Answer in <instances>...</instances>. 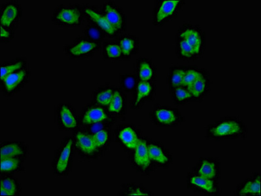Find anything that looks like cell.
<instances>
[{"label":"cell","mask_w":261,"mask_h":196,"mask_svg":"<svg viewBox=\"0 0 261 196\" xmlns=\"http://www.w3.org/2000/svg\"><path fill=\"white\" fill-rule=\"evenodd\" d=\"M248 128L245 122L236 116H225L207 126L206 137L213 141H234L245 139Z\"/></svg>","instance_id":"1"},{"label":"cell","mask_w":261,"mask_h":196,"mask_svg":"<svg viewBox=\"0 0 261 196\" xmlns=\"http://www.w3.org/2000/svg\"><path fill=\"white\" fill-rule=\"evenodd\" d=\"M187 188L194 193L204 195L216 196L222 194L219 180H211L191 171L187 175Z\"/></svg>","instance_id":"2"},{"label":"cell","mask_w":261,"mask_h":196,"mask_svg":"<svg viewBox=\"0 0 261 196\" xmlns=\"http://www.w3.org/2000/svg\"><path fill=\"white\" fill-rule=\"evenodd\" d=\"M176 38L184 40L201 56L206 47V36L204 31L193 24H184L178 30Z\"/></svg>","instance_id":"3"},{"label":"cell","mask_w":261,"mask_h":196,"mask_svg":"<svg viewBox=\"0 0 261 196\" xmlns=\"http://www.w3.org/2000/svg\"><path fill=\"white\" fill-rule=\"evenodd\" d=\"M151 116L154 123L160 126H177L185 122V118L179 109L170 106L158 105L154 108Z\"/></svg>","instance_id":"4"},{"label":"cell","mask_w":261,"mask_h":196,"mask_svg":"<svg viewBox=\"0 0 261 196\" xmlns=\"http://www.w3.org/2000/svg\"><path fill=\"white\" fill-rule=\"evenodd\" d=\"M184 4L185 2L181 0L158 1L154 16L155 25L162 26L171 21L178 15Z\"/></svg>","instance_id":"5"},{"label":"cell","mask_w":261,"mask_h":196,"mask_svg":"<svg viewBox=\"0 0 261 196\" xmlns=\"http://www.w3.org/2000/svg\"><path fill=\"white\" fill-rule=\"evenodd\" d=\"M149 157L155 166L168 168L173 162L172 155L167 147L159 142L147 143Z\"/></svg>","instance_id":"6"},{"label":"cell","mask_w":261,"mask_h":196,"mask_svg":"<svg viewBox=\"0 0 261 196\" xmlns=\"http://www.w3.org/2000/svg\"><path fill=\"white\" fill-rule=\"evenodd\" d=\"M193 171L207 179L219 180L221 178V162L217 158L203 157L198 160Z\"/></svg>","instance_id":"7"},{"label":"cell","mask_w":261,"mask_h":196,"mask_svg":"<svg viewBox=\"0 0 261 196\" xmlns=\"http://www.w3.org/2000/svg\"><path fill=\"white\" fill-rule=\"evenodd\" d=\"M133 162L136 168L142 173H148L153 171L155 166L149 157L148 145L146 139H140L137 146L134 149Z\"/></svg>","instance_id":"8"},{"label":"cell","mask_w":261,"mask_h":196,"mask_svg":"<svg viewBox=\"0 0 261 196\" xmlns=\"http://www.w3.org/2000/svg\"><path fill=\"white\" fill-rule=\"evenodd\" d=\"M193 101H202L211 90V78L208 71L202 69L201 74L188 88Z\"/></svg>","instance_id":"9"},{"label":"cell","mask_w":261,"mask_h":196,"mask_svg":"<svg viewBox=\"0 0 261 196\" xmlns=\"http://www.w3.org/2000/svg\"><path fill=\"white\" fill-rule=\"evenodd\" d=\"M72 139H70L66 141L58 154L54 164L55 171L57 174L64 175L70 168L72 158Z\"/></svg>","instance_id":"10"},{"label":"cell","mask_w":261,"mask_h":196,"mask_svg":"<svg viewBox=\"0 0 261 196\" xmlns=\"http://www.w3.org/2000/svg\"><path fill=\"white\" fill-rule=\"evenodd\" d=\"M260 173H253L251 177L238 184L234 193L236 195L260 196Z\"/></svg>","instance_id":"11"},{"label":"cell","mask_w":261,"mask_h":196,"mask_svg":"<svg viewBox=\"0 0 261 196\" xmlns=\"http://www.w3.org/2000/svg\"><path fill=\"white\" fill-rule=\"evenodd\" d=\"M136 90L133 106L135 108H138L144 100L152 97V95L155 93V86L152 82L140 81L137 84Z\"/></svg>","instance_id":"12"},{"label":"cell","mask_w":261,"mask_h":196,"mask_svg":"<svg viewBox=\"0 0 261 196\" xmlns=\"http://www.w3.org/2000/svg\"><path fill=\"white\" fill-rule=\"evenodd\" d=\"M118 138L120 142L130 150H134L140 140L138 133L131 126H126L122 128L118 134Z\"/></svg>","instance_id":"13"},{"label":"cell","mask_w":261,"mask_h":196,"mask_svg":"<svg viewBox=\"0 0 261 196\" xmlns=\"http://www.w3.org/2000/svg\"><path fill=\"white\" fill-rule=\"evenodd\" d=\"M137 73L140 81L150 82L155 78V67L148 60H140L138 64Z\"/></svg>","instance_id":"14"},{"label":"cell","mask_w":261,"mask_h":196,"mask_svg":"<svg viewBox=\"0 0 261 196\" xmlns=\"http://www.w3.org/2000/svg\"><path fill=\"white\" fill-rule=\"evenodd\" d=\"M57 19L58 21L64 24L73 25L79 23L81 19V13L77 8H72V7L64 8L58 12Z\"/></svg>","instance_id":"15"},{"label":"cell","mask_w":261,"mask_h":196,"mask_svg":"<svg viewBox=\"0 0 261 196\" xmlns=\"http://www.w3.org/2000/svg\"><path fill=\"white\" fill-rule=\"evenodd\" d=\"M186 66L171 67L168 76V85L169 90L183 86Z\"/></svg>","instance_id":"16"},{"label":"cell","mask_w":261,"mask_h":196,"mask_svg":"<svg viewBox=\"0 0 261 196\" xmlns=\"http://www.w3.org/2000/svg\"><path fill=\"white\" fill-rule=\"evenodd\" d=\"M85 13L86 14L88 15L94 22H95L102 30H104L105 32H106L109 35L115 34L117 30L111 25L110 22L108 21L106 17L99 14V13L91 10V9H86Z\"/></svg>","instance_id":"17"},{"label":"cell","mask_w":261,"mask_h":196,"mask_svg":"<svg viewBox=\"0 0 261 196\" xmlns=\"http://www.w3.org/2000/svg\"><path fill=\"white\" fill-rule=\"evenodd\" d=\"M105 17L116 30H120L123 26L122 13L114 6L108 4L105 7Z\"/></svg>","instance_id":"18"},{"label":"cell","mask_w":261,"mask_h":196,"mask_svg":"<svg viewBox=\"0 0 261 196\" xmlns=\"http://www.w3.org/2000/svg\"><path fill=\"white\" fill-rule=\"evenodd\" d=\"M77 145L84 154H91L97 148L93 135L89 133L79 132L76 135Z\"/></svg>","instance_id":"19"},{"label":"cell","mask_w":261,"mask_h":196,"mask_svg":"<svg viewBox=\"0 0 261 196\" xmlns=\"http://www.w3.org/2000/svg\"><path fill=\"white\" fill-rule=\"evenodd\" d=\"M108 119V115L103 109L101 108H92L89 109L82 118V122L84 124H95L101 123Z\"/></svg>","instance_id":"20"},{"label":"cell","mask_w":261,"mask_h":196,"mask_svg":"<svg viewBox=\"0 0 261 196\" xmlns=\"http://www.w3.org/2000/svg\"><path fill=\"white\" fill-rule=\"evenodd\" d=\"M26 75V73L24 70L17 71V72L15 71L8 75L5 79L2 80L6 90L8 92L14 90L24 81Z\"/></svg>","instance_id":"21"},{"label":"cell","mask_w":261,"mask_h":196,"mask_svg":"<svg viewBox=\"0 0 261 196\" xmlns=\"http://www.w3.org/2000/svg\"><path fill=\"white\" fill-rule=\"evenodd\" d=\"M97 44L89 40H81L70 49V54L74 57H81L92 52L97 48Z\"/></svg>","instance_id":"22"},{"label":"cell","mask_w":261,"mask_h":196,"mask_svg":"<svg viewBox=\"0 0 261 196\" xmlns=\"http://www.w3.org/2000/svg\"><path fill=\"white\" fill-rule=\"evenodd\" d=\"M172 100L176 105H184L193 101V96L189 90L185 86L173 89L171 91Z\"/></svg>","instance_id":"23"},{"label":"cell","mask_w":261,"mask_h":196,"mask_svg":"<svg viewBox=\"0 0 261 196\" xmlns=\"http://www.w3.org/2000/svg\"><path fill=\"white\" fill-rule=\"evenodd\" d=\"M60 119L62 125L68 129L75 128L77 126V120L71 109L66 106L62 107L60 111Z\"/></svg>","instance_id":"24"},{"label":"cell","mask_w":261,"mask_h":196,"mask_svg":"<svg viewBox=\"0 0 261 196\" xmlns=\"http://www.w3.org/2000/svg\"><path fill=\"white\" fill-rule=\"evenodd\" d=\"M22 147L17 143L3 144L1 148V159L8 158H16L24 155Z\"/></svg>","instance_id":"25"},{"label":"cell","mask_w":261,"mask_h":196,"mask_svg":"<svg viewBox=\"0 0 261 196\" xmlns=\"http://www.w3.org/2000/svg\"><path fill=\"white\" fill-rule=\"evenodd\" d=\"M18 9L16 6L10 4L2 11L1 23L4 26H10L18 16Z\"/></svg>","instance_id":"26"},{"label":"cell","mask_w":261,"mask_h":196,"mask_svg":"<svg viewBox=\"0 0 261 196\" xmlns=\"http://www.w3.org/2000/svg\"><path fill=\"white\" fill-rule=\"evenodd\" d=\"M122 195H152L151 191L147 190L140 184L129 183L122 187Z\"/></svg>","instance_id":"27"},{"label":"cell","mask_w":261,"mask_h":196,"mask_svg":"<svg viewBox=\"0 0 261 196\" xmlns=\"http://www.w3.org/2000/svg\"><path fill=\"white\" fill-rule=\"evenodd\" d=\"M124 108V100L123 95L119 90H116L113 95L112 100L108 106L109 111L111 113L120 114Z\"/></svg>","instance_id":"28"},{"label":"cell","mask_w":261,"mask_h":196,"mask_svg":"<svg viewBox=\"0 0 261 196\" xmlns=\"http://www.w3.org/2000/svg\"><path fill=\"white\" fill-rule=\"evenodd\" d=\"M16 181L11 178H4L1 181V195H15L18 192Z\"/></svg>","instance_id":"29"},{"label":"cell","mask_w":261,"mask_h":196,"mask_svg":"<svg viewBox=\"0 0 261 196\" xmlns=\"http://www.w3.org/2000/svg\"><path fill=\"white\" fill-rule=\"evenodd\" d=\"M202 69L197 68L196 66L187 67L185 71L183 86L188 88L201 74Z\"/></svg>","instance_id":"30"},{"label":"cell","mask_w":261,"mask_h":196,"mask_svg":"<svg viewBox=\"0 0 261 196\" xmlns=\"http://www.w3.org/2000/svg\"><path fill=\"white\" fill-rule=\"evenodd\" d=\"M119 46L121 49L122 56L128 57L136 51V42L130 37H124L120 40Z\"/></svg>","instance_id":"31"},{"label":"cell","mask_w":261,"mask_h":196,"mask_svg":"<svg viewBox=\"0 0 261 196\" xmlns=\"http://www.w3.org/2000/svg\"><path fill=\"white\" fill-rule=\"evenodd\" d=\"M21 166V162L16 158H8L1 159V171L10 173L17 170Z\"/></svg>","instance_id":"32"},{"label":"cell","mask_w":261,"mask_h":196,"mask_svg":"<svg viewBox=\"0 0 261 196\" xmlns=\"http://www.w3.org/2000/svg\"><path fill=\"white\" fill-rule=\"evenodd\" d=\"M114 91L112 89H107L98 93L97 97V101L102 106H109L114 95Z\"/></svg>","instance_id":"33"},{"label":"cell","mask_w":261,"mask_h":196,"mask_svg":"<svg viewBox=\"0 0 261 196\" xmlns=\"http://www.w3.org/2000/svg\"><path fill=\"white\" fill-rule=\"evenodd\" d=\"M22 67V62H17L15 63L10 64H6V65H2L1 68V79L3 80L11 74V73L15 72L20 70Z\"/></svg>","instance_id":"34"},{"label":"cell","mask_w":261,"mask_h":196,"mask_svg":"<svg viewBox=\"0 0 261 196\" xmlns=\"http://www.w3.org/2000/svg\"><path fill=\"white\" fill-rule=\"evenodd\" d=\"M106 53L108 57L111 59H120L122 56L119 44L117 43H110L107 45Z\"/></svg>","instance_id":"35"},{"label":"cell","mask_w":261,"mask_h":196,"mask_svg":"<svg viewBox=\"0 0 261 196\" xmlns=\"http://www.w3.org/2000/svg\"><path fill=\"white\" fill-rule=\"evenodd\" d=\"M93 136L97 147L103 146L108 141V133L106 130H103V129L94 133Z\"/></svg>","instance_id":"36"},{"label":"cell","mask_w":261,"mask_h":196,"mask_svg":"<svg viewBox=\"0 0 261 196\" xmlns=\"http://www.w3.org/2000/svg\"><path fill=\"white\" fill-rule=\"evenodd\" d=\"M121 84L122 87L124 90L130 92L135 90L137 83H136V79L133 75H124L122 77Z\"/></svg>","instance_id":"37"},{"label":"cell","mask_w":261,"mask_h":196,"mask_svg":"<svg viewBox=\"0 0 261 196\" xmlns=\"http://www.w3.org/2000/svg\"><path fill=\"white\" fill-rule=\"evenodd\" d=\"M89 35L94 39H97L100 37L99 31L95 28H91L88 31Z\"/></svg>","instance_id":"38"},{"label":"cell","mask_w":261,"mask_h":196,"mask_svg":"<svg viewBox=\"0 0 261 196\" xmlns=\"http://www.w3.org/2000/svg\"><path fill=\"white\" fill-rule=\"evenodd\" d=\"M10 36V33L4 29L3 27L1 28V37L2 38H8Z\"/></svg>","instance_id":"39"},{"label":"cell","mask_w":261,"mask_h":196,"mask_svg":"<svg viewBox=\"0 0 261 196\" xmlns=\"http://www.w3.org/2000/svg\"><path fill=\"white\" fill-rule=\"evenodd\" d=\"M102 125L101 124L97 123L95 124V125H94L92 127V128H91V130L93 131L94 133L97 132V131H99L100 130H102Z\"/></svg>","instance_id":"40"}]
</instances>
